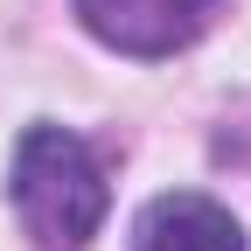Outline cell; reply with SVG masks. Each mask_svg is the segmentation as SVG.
Here are the masks:
<instances>
[{
	"mask_svg": "<svg viewBox=\"0 0 251 251\" xmlns=\"http://www.w3.org/2000/svg\"><path fill=\"white\" fill-rule=\"evenodd\" d=\"M7 196H14L28 237H35L42 251H84L91 237H98L105 209H112L98 153H91L70 126H28L21 133Z\"/></svg>",
	"mask_w": 251,
	"mask_h": 251,
	"instance_id": "6da1fadb",
	"label": "cell"
},
{
	"mask_svg": "<svg viewBox=\"0 0 251 251\" xmlns=\"http://www.w3.org/2000/svg\"><path fill=\"white\" fill-rule=\"evenodd\" d=\"M224 0H77V21L119 56H175L209 28Z\"/></svg>",
	"mask_w": 251,
	"mask_h": 251,
	"instance_id": "7a4b0ae2",
	"label": "cell"
},
{
	"mask_svg": "<svg viewBox=\"0 0 251 251\" xmlns=\"http://www.w3.org/2000/svg\"><path fill=\"white\" fill-rule=\"evenodd\" d=\"M133 251H244V230H237V216L216 196L175 188V196H153L140 209Z\"/></svg>",
	"mask_w": 251,
	"mask_h": 251,
	"instance_id": "3957f363",
	"label": "cell"
}]
</instances>
